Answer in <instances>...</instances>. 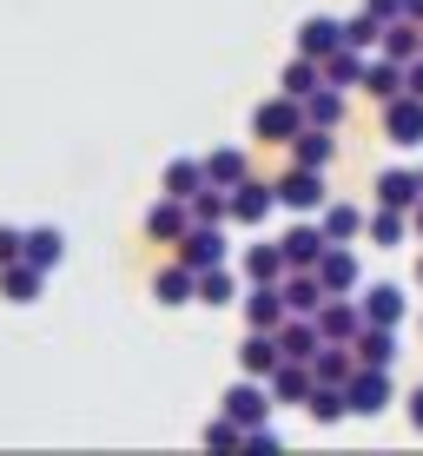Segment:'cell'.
Wrapping results in <instances>:
<instances>
[{"instance_id": "cell-1", "label": "cell", "mask_w": 423, "mask_h": 456, "mask_svg": "<svg viewBox=\"0 0 423 456\" xmlns=\"http://www.w3.org/2000/svg\"><path fill=\"white\" fill-rule=\"evenodd\" d=\"M252 133L264 146H291L297 133H305V100H291V93H278V100H264L252 113Z\"/></svg>"}, {"instance_id": "cell-2", "label": "cell", "mask_w": 423, "mask_h": 456, "mask_svg": "<svg viewBox=\"0 0 423 456\" xmlns=\"http://www.w3.org/2000/svg\"><path fill=\"white\" fill-rule=\"evenodd\" d=\"M218 411L232 423H245V430H258V423H272V384H264V377H239V384L218 397Z\"/></svg>"}, {"instance_id": "cell-3", "label": "cell", "mask_w": 423, "mask_h": 456, "mask_svg": "<svg viewBox=\"0 0 423 456\" xmlns=\"http://www.w3.org/2000/svg\"><path fill=\"white\" fill-rule=\"evenodd\" d=\"M278 212V185H264V179H252V172H245L239 185H232V225H264V218Z\"/></svg>"}, {"instance_id": "cell-4", "label": "cell", "mask_w": 423, "mask_h": 456, "mask_svg": "<svg viewBox=\"0 0 423 456\" xmlns=\"http://www.w3.org/2000/svg\"><path fill=\"white\" fill-rule=\"evenodd\" d=\"M272 185H278V206L285 212H324V199H331L324 192V172H311V166H291L285 179H272Z\"/></svg>"}, {"instance_id": "cell-5", "label": "cell", "mask_w": 423, "mask_h": 456, "mask_svg": "<svg viewBox=\"0 0 423 456\" xmlns=\"http://www.w3.org/2000/svg\"><path fill=\"white\" fill-rule=\"evenodd\" d=\"M185 232H192V199L159 192V206H146V239L152 245H179Z\"/></svg>"}, {"instance_id": "cell-6", "label": "cell", "mask_w": 423, "mask_h": 456, "mask_svg": "<svg viewBox=\"0 0 423 456\" xmlns=\"http://www.w3.org/2000/svg\"><path fill=\"white\" fill-rule=\"evenodd\" d=\"M172 251H179V265H192V272H212V265H225V258H232L225 225H192Z\"/></svg>"}, {"instance_id": "cell-7", "label": "cell", "mask_w": 423, "mask_h": 456, "mask_svg": "<svg viewBox=\"0 0 423 456\" xmlns=\"http://www.w3.org/2000/svg\"><path fill=\"white\" fill-rule=\"evenodd\" d=\"M344 390H351V411L357 417H384L390 411V370L384 364H357Z\"/></svg>"}, {"instance_id": "cell-8", "label": "cell", "mask_w": 423, "mask_h": 456, "mask_svg": "<svg viewBox=\"0 0 423 456\" xmlns=\"http://www.w3.org/2000/svg\"><path fill=\"white\" fill-rule=\"evenodd\" d=\"M318 285L331 291V297H351L357 285H364V265H357V251H351V245H324V258H318Z\"/></svg>"}, {"instance_id": "cell-9", "label": "cell", "mask_w": 423, "mask_h": 456, "mask_svg": "<svg viewBox=\"0 0 423 456\" xmlns=\"http://www.w3.org/2000/svg\"><path fill=\"white\" fill-rule=\"evenodd\" d=\"M384 133H390V146H423V100L417 93H397V100H384Z\"/></svg>"}, {"instance_id": "cell-10", "label": "cell", "mask_w": 423, "mask_h": 456, "mask_svg": "<svg viewBox=\"0 0 423 456\" xmlns=\"http://www.w3.org/2000/svg\"><path fill=\"white\" fill-rule=\"evenodd\" d=\"M318 331H324V344H351L357 331H364V305H357V297H324L318 305Z\"/></svg>"}, {"instance_id": "cell-11", "label": "cell", "mask_w": 423, "mask_h": 456, "mask_svg": "<svg viewBox=\"0 0 423 456\" xmlns=\"http://www.w3.org/2000/svg\"><path fill=\"white\" fill-rule=\"evenodd\" d=\"M397 331H403V324H370V318H364V331L351 338L357 364H384V370H390V364H397V351H403V338H397Z\"/></svg>"}, {"instance_id": "cell-12", "label": "cell", "mask_w": 423, "mask_h": 456, "mask_svg": "<svg viewBox=\"0 0 423 456\" xmlns=\"http://www.w3.org/2000/svg\"><path fill=\"white\" fill-rule=\"evenodd\" d=\"M152 297H159L166 311H179V305H199V272L192 265H159V272H152Z\"/></svg>"}, {"instance_id": "cell-13", "label": "cell", "mask_w": 423, "mask_h": 456, "mask_svg": "<svg viewBox=\"0 0 423 456\" xmlns=\"http://www.w3.org/2000/svg\"><path fill=\"white\" fill-rule=\"evenodd\" d=\"M264 384H272V403H305L311 390H318V370H311L305 357H285V364L264 377Z\"/></svg>"}, {"instance_id": "cell-14", "label": "cell", "mask_w": 423, "mask_h": 456, "mask_svg": "<svg viewBox=\"0 0 423 456\" xmlns=\"http://www.w3.org/2000/svg\"><path fill=\"white\" fill-rule=\"evenodd\" d=\"M324 225H291L285 239H278V251H285V265L291 272H318V258H324Z\"/></svg>"}, {"instance_id": "cell-15", "label": "cell", "mask_w": 423, "mask_h": 456, "mask_svg": "<svg viewBox=\"0 0 423 456\" xmlns=\"http://www.w3.org/2000/svg\"><path fill=\"white\" fill-rule=\"evenodd\" d=\"M417 199H423V172H403V166L378 172V206H390V212H417Z\"/></svg>"}, {"instance_id": "cell-16", "label": "cell", "mask_w": 423, "mask_h": 456, "mask_svg": "<svg viewBox=\"0 0 423 456\" xmlns=\"http://www.w3.org/2000/svg\"><path fill=\"white\" fill-rule=\"evenodd\" d=\"M278 364H285V351H278V331H245V344H239V370H245V377H272Z\"/></svg>"}, {"instance_id": "cell-17", "label": "cell", "mask_w": 423, "mask_h": 456, "mask_svg": "<svg viewBox=\"0 0 423 456\" xmlns=\"http://www.w3.org/2000/svg\"><path fill=\"white\" fill-rule=\"evenodd\" d=\"M285 318H291V311H285V291H278V285H252V291H245V324H252V331H278Z\"/></svg>"}, {"instance_id": "cell-18", "label": "cell", "mask_w": 423, "mask_h": 456, "mask_svg": "<svg viewBox=\"0 0 423 456\" xmlns=\"http://www.w3.org/2000/svg\"><path fill=\"white\" fill-rule=\"evenodd\" d=\"M278 291H285V311H297V318H318V305L331 297L318 285V272H285V278H278Z\"/></svg>"}, {"instance_id": "cell-19", "label": "cell", "mask_w": 423, "mask_h": 456, "mask_svg": "<svg viewBox=\"0 0 423 456\" xmlns=\"http://www.w3.org/2000/svg\"><path fill=\"white\" fill-rule=\"evenodd\" d=\"M338 159V139H331V126H305V133L291 139V166H311V172H324Z\"/></svg>"}, {"instance_id": "cell-20", "label": "cell", "mask_w": 423, "mask_h": 456, "mask_svg": "<svg viewBox=\"0 0 423 456\" xmlns=\"http://www.w3.org/2000/svg\"><path fill=\"white\" fill-rule=\"evenodd\" d=\"M291 265H285V251H278V239H258V245H245V285H278Z\"/></svg>"}, {"instance_id": "cell-21", "label": "cell", "mask_w": 423, "mask_h": 456, "mask_svg": "<svg viewBox=\"0 0 423 456\" xmlns=\"http://www.w3.org/2000/svg\"><path fill=\"white\" fill-rule=\"evenodd\" d=\"M40 285H46V272H40V265H27V258L0 265V297H7V305H34Z\"/></svg>"}, {"instance_id": "cell-22", "label": "cell", "mask_w": 423, "mask_h": 456, "mask_svg": "<svg viewBox=\"0 0 423 456\" xmlns=\"http://www.w3.org/2000/svg\"><path fill=\"white\" fill-rule=\"evenodd\" d=\"M338 46H344V20H331V13H311V20L297 27V53L324 60V53H338Z\"/></svg>"}, {"instance_id": "cell-23", "label": "cell", "mask_w": 423, "mask_h": 456, "mask_svg": "<svg viewBox=\"0 0 423 456\" xmlns=\"http://www.w3.org/2000/svg\"><path fill=\"white\" fill-rule=\"evenodd\" d=\"M20 258L40 265V272H53V265L67 258V232H60V225H34V232L20 239Z\"/></svg>"}, {"instance_id": "cell-24", "label": "cell", "mask_w": 423, "mask_h": 456, "mask_svg": "<svg viewBox=\"0 0 423 456\" xmlns=\"http://www.w3.org/2000/svg\"><path fill=\"white\" fill-rule=\"evenodd\" d=\"M378 53H384V60H397V67H411V60L423 53V27L411 20V13H403V20H390V27H384V40H378Z\"/></svg>"}, {"instance_id": "cell-25", "label": "cell", "mask_w": 423, "mask_h": 456, "mask_svg": "<svg viewBox=\"0 0 423 456\" xmlns=\"http://www.w3.org/2000/svg\"><path fill=\"white\" fill-rule=\"evenodd\" d=\"M318 344H324L318 318H297V311H291V318L278 324V351H285V357H305V364H311V357H318Z\"/></svg>"}, {"instance_id": "cell-26", "label": "cell", "mask_w": 423, "mask_h": 456, "mask_svg": "<svg viewBox=\"0 0 423 456\" xmlns=\"http://www.w3.org/2000/svg\"><path fill=\"white\" fill-rule=\"evenodd\" d=\"M364 318L370 324H403V311H411V297H403V285H364Z\"/></svg>"}, {"instance_id": "cell-27", "label": "cell", "mask_w": 423, "mask_h": 456, "mask_svg": "<svg viewBox=\"0 0 423 456\" xmlns=\"http://www.w3.org/2000/svg\"><path fill=\"white\" fill-rule=\"evenodd\" d=\"M318 225H324V239L331 245H351L357 232H364V212L351 206V199H324V212H318Z\"/></svg>"}, {"instance_id": "cell-28", "label": "cell", "mask_w": 423, "mask_h": 456, "mask_svg": "<svg viewBox=\"0 0 423 456\" xmlns=\"http://www.w3.org/2000/svg\"><path fill=\"white\" fill-rule=\"evenodd\" d=\"M344 106H351V93L344 86H318V93H305V126H344Z\"/></svg>"}, {"instance_id": "cell-29", "label": "cell", "mask_w": 423, "mask_h": 456, "mask_svg": "<svg viewBox=\"0 0 423 456\" xmlns=\"http://www.w3.org/2000/svg\"><path fill=\"white\" fill-rule=\"evenodd\" d=\"M245 172H252V159H245V146H218V152H206V185H239Z\"/></svg>"}, {"instance_id": "cell-30", "label": "cell", "mask_w": 423, "mask_h": 456, "mask_svg": "<svg viewBox=\"0 0 423 456\" xmlns=\"http://www.w3.org/2000/svg\"><path fill=\"white\" fill-rule=\"evenodd\" d=\"M364 67L370 60L357 53V46H338V53H324V86H344V93L364 86Z\"/></svg>"}, {"instance_id": "cell-31", "label": "cell", "mask_w": 423, "mask_h": 456, "mask_svg": "<svg viewBox=\"0 0 423 456\" xmlns=\"http://www.w3.org/2000/svg\"><path fill=\"white\" fill-rule=\"evenodd\" d=\"M324 86V60H311V53H297L285 73H278V93H291V100H305V93H318Z\"/></svg>"}, {"instance_id": "cell-32", "label": "cell", "mask_w": 423, "mask_h": 456, "mask_svg": "<svg viewBox=\"0 0 423 456\" xmlns=\"http://www.w3.org/2000/svg\"><path fill=\"white\" fill-rule=\"evenodd\" d=\"M364 232H370V245H384V251H403V232H411V212H390V206H378L364 218Z\"/></svg>"}, {"instance_id": "cell-33", "label": "cell", "mask_w": 423, "mask_h": 456, "mask_svg": "<svg viewBox=\"0 0 423 456\" xmlns=\"http://www.w3.org/2000/svg\"><path fill=\"white\" fill-rule=\"evenodd\" d=\"M305 411L318 417V423H344V417H351V390H344V384H318L305 397Z\"/></svg>"}, {"instance_id": "cell-34", "label": "cell", "mask_w": 423, "mask_h": 456, "mask_svg": "<svg viewBox=\"0 0 423 456\" xmlns=\"http://www.w3.org/2000/svg\"><path fill=\"white\" fill-rule=\"evenodd\" d=\"M159 185H166L172 199H192V192H206V159H172Z\"/></svg>"}, {"instance_id": "cell-35", "label": "cell", "mask_w": 423, "mask_h": 456, "mask_svg": "<svg viewBox=\"0 0 423 456\" xmlns=\"http://www.w3.org/2000/svg\"><path fill=\"white\" fill-rule=\"evenodd\" d=\"M192 225H232V192H225V185L192 192Z\"/></svg>"}, {"instance_id": "cell-36", "label": "cell", "mask_w": 423, "mask_h": 456, "mask_svg": "<svg viewBox=\"0 0 423 456\" xmlns=\"http://www.w3.org/2000/svg\"><path fill=\"white\" fill-rule=\"evenodd\" d=\"M364 93H378V100H397V93H403V67L378 53V60L364 67Z\"/></svg>"}, {"instance_id": "cell-37", "label": "cell", "mask_w": 423, "mask_h": 456, "mask_svg": "<svg viewBox=\"0 0 423 456\" xmlns=\"http://www.w3.org/2000/svg\"><path fill=\"white\" fill-rule=\"evenodd\" d=\"M239 297V278L225 272V265H212V272H199V305H232Z\"/></svg>"}, {"instance_id": "cell-38", "label": "cell", "mask_w": 423, "mask_h": 456, "mask_svg": "<svg viewBox=\"0 0 423 456\" xmlns=\"http://www.w3.org/2000/svg\"><path fill=\"white\" fill-rule=\"evenodd\" d=\"M384 40V20L378 13H351V20H344V46H357V53H370V46Z\"/></svg>"}, {"instance_id": "cell-39", "label": "cell", "mask_w": 423, "mask_h": 456, "mask_svg": "<svg viewBox=\"0 0 423 456\" xmlns=\"http://www.w3.org/2000/svg\"><path fill=\"white\" fill-rule=\"evenodd\" d=\"M206 444H212V450H239V444H245V423H232L225 411H218V417L206 423Z\"/></svg>"}, {"instance_id": "cell-40", "label": "cell", "mask_w": 423, "mask_h": 456, "mask_svg": "<svg viewBox=\"0 0 423 456\" xmlns=\"http://www.w3.org/2000/svg\"><path fill=\"white\" fill-rule=\"evenodd\" d=\"M20 239H27V232H13V225H0V265H13V258H20Z\"/></svg>"}, {"instance_id": "cell-41", "label": "cell", "mask_w": 423, "mask_h": 456, "mask_svg": "<svg viewBox=\"0 0 423 456\" xmlns=\"http://www.w3.org/2000/svg\"><path fill=\"white\" fill-rule=\"evenodd\" d=\"M364 13H378V20L390 27V20H403V0H364Z\"/></svg>"}, {"instance_id": "cell-42", "label": "cell", "mask_w": 423, "mask_h": 456, "mask_svg": "<svg viewBox=\"0 0 423 456\" xmlns=\"http://www.w3.org/2000/svg\"><path fill=\"white\" fill-rule=\"evenodd\" d=\"M403 93H417V100H423V53L411 60V67H403Z\"/></svg>"}, {"instance_id": "cell-43", "label": "cell", "mask_w": 423, "mask_h": 456, "mask_svg": "<svg viewBox=\"0 0 423 456\" xmlns=\"http://www.w3.org/2000/svg\"><path fill=\"white\" fill-rule=\"evenodd\" d=\"M411 423H417V430H423V384L411 390Z\"/></svg>"}, {"instance_id": "cell-44", "label": "cell", "mask_w": 423, "mask_h": 456, "mask_svg": "<svg viewBox=\"0 0 423 456\" xmlns=\"http://www.w3.org/2000/svg\"><path fill=\"white\" fill-rule=\"evenodd\" d=\"M403 13H411V20L423 27V0H403Z\"/></svg>"}, {"instance_id": "cell-45", "label": "cell", "mask_w": 423, "mask_h": 456, "mask_svg": "<svg viewBox=\"0 0 423 456\" xmlns=\"http://www.w3.org/2000/svg\"><path fill=\"white\" fill-rule=\"evenodd\" d=\"M411 232H417V239H423V199H417V212H411Z\"/></svg>"}, {"instance_id": "cell-46", "label": "cell", "mask_w": 423, "mask_h": 456, "mask_svg": "<svg viewBox=\"0 0 423 456\" xmlns=\"http://www.w3.org/2000/svg\"><path fill=\"white\" fill-rule=\"evenodd\" d=\"M417 285H423V258H417Z\"/></svg>"}]
</instances>
